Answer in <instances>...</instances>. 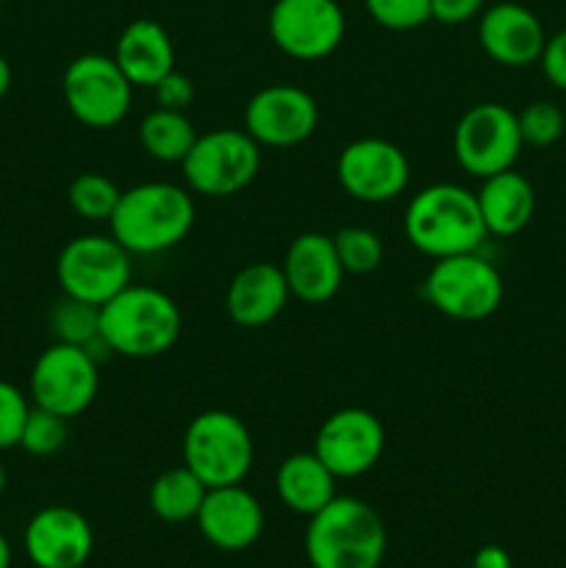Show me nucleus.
<instances>
[{
  "label": "nucleus",
  "mask_w": 566,
  "mask_h": 568,
  "mask_svg": "<svg viewBox=\"0 0 566 568\" xmlns=\"http://www.w3.org/2000/svg\"><path fill=\"white\" fill-rule=\"evenodd\" d=\"M6 483H9V475H6V466H3V460H0V497H3V491H6Z\"/></svg>",
  "instance_id": "obj_39"
},
{
  "label": "nucleus",
  "mask_w": 566,
  "mask_h": 568,
  "mask_svg": "<svg viewBox=\"0 0 566 568\" xmlns=\"http://www.w3.org/2000/svg\"><path fill=\"white\" fill-rule=\"evenodd\" d=\"M486 6V0H431V20L444 26H461L477 17Z\"/></svg>",
  "instance_id": "obj_35"
},
{
  "label": "nucleus",
  "mask_w": 566,
  "mask_h": 568,
  "mask_svg": "<svg viewBox=\"0 0 566 568\" xmlns=\"http://www.w3.org/2000/svg\"><path fill=\"white\" fill-rule=\"evenodd\" d=\"M0 3H3V0H0Z\"/></svg>",
  "instance_id": "obj_40"
},
{
  "label": "nucleus",
  "mask_w": 566,
  "mask_h": 568,
  "mask_svg": "<svg viewBox=\"0 0 566 568\" xmlns=\"http://www.w3.org/2000/svg\"><path fill=\"white\" fill-rule=\"evenodd\" d=\"M364 9L388 31H414L431 20V0H364Z\"/></svg>",
  "instance_id": "obj_31"
},
{
  "label": "nucleus",
  "mask_w": 566,
  "mask_h": 568,
  "mask_svg": "<svg viewBox=\"0 0 566 568\" xmlns=\"http://www.w3.org/2000/svg\"><path fill=\"white\" fill-rule=\"evenodd\" d=\"M477 39H481L483 53L503 67H530L538 64L547 31L536 11H530L522 3H494L486 11H481L477 22Z\"/></svg>",
  "instance_id": "obj_18"
},
{
  "label": "nucleus",
  "mask_w": 566,
  "mask_h": 568,
  "mask_svg": "<svg viewBox=\"0 0 566 568\" xmlns=\"http://www.w3.org/2000/svg\"><path fill=\"white\" fill-rule=\"evenodd\" d=\"M538 64H542L544 78L555 89L566 92V28L553 33V37H547L542 55H538Z\"/></svg>",
  "instance_id": "obj_34"
},
{
  "label": "nucleus",
  "mask_w": 566,
  "mask_h": 568,
  "mask_svg": "<svg viewBox=\"0 0 566 568\" xmlns=\"http://www.w3.org/2000/svg\"><path fill=\"white\" fill-rule=\"evenodd\" d=\"M275 494L292 514L314 516L336 497V477L311 453H294L283 458L275 471Z\"/></svg>",
  "instance_id": "obj_23"
},
{
  "label": "nucleus",
  "mask_w": 566,
  "mask_h": 568,
  "mask_svg": "<svg viewBox=\"0 0 566 568\" xmlns=\"http://www.w3.org/2000/svg\"><path fill=\"white\" fill-rule=\"evenodd\" d=\"M100 388V361L87 347L55 342L44 349L31 369L33 405L64 416H81L94 403Z\"/></svg>",
  "instance_id": "obj_11"
},
{
  "label": "nucleus",
  "mask_w": 566,
  "mask_h": 568,
  "mask_svg": "<svg viewBox=\"0 0 566 568\" xmlns=\"http://www.w3.org/2000/svg\"><path fill=\"white\" fill-rule=\"evenodd\" d=\"M11 566V547L6 541V536L0 532V568H9Z\"/></svg>",
  "instance_id": "obj_38"
},
{
  "label": "nucleus",
  "mask_w": 566,
  "mask_h": 568,
  "mask_svg": "<svg viewBox=\"0 0 566 568\" xmlns=\"http://www.w3.org/2000/svg\"><path fill=\"white\" fill-rule=\"evenodd\" d=\"M525 148H553L566 136V114L549 100H536L516 111Z\"/></svg>",
  "instance_id": "obj_29"
},
{
  "label": "nucleus",
  "mask_w": 566,
  "mask_h": 568,
  "mask_svg": "<svg viewBox=\"0 0 566 568\" xmlns=\"http://www.w3.org/2000/svg\"><path fill=\"white\" fill-rule=\"evenodd\" d=\"M289 300H292V292H289L281 266L272 261H255V264L242 266L228 283L225 311L233 325L255 331L275 322Z\"/></svg>",
  "instance_id": "obj_20"
},
{
  "label": "nucleus",
  "mask_w": 566,
  "mask_h": 568,
  "mask_svg": "<svg viewBox=\"0 0 566 568\" xmlns=\"http://www.w3.org/2000/svg\"><path fill=\"white\" fill-rule=\"evenodd\" d=\"M194 139H198V131L186 111L153 109L139 122V144L150 159L161 164H181L192 150Z\"/></svg>",
  "instance_id": "obj_25"
},
{
  "label": "nucleus",
  "mask_w": 566,
  "mask_h": 568,
  "mask_svg": "<svg viewBox=\"0 0 566 568\" xmlns=\"http://www.w3.org/2000/svg\"><path fill=\"white\" fill-rule=\"evenodd\" d=\"M333 244H336V255L347 275H370L383 264V242L370 227H342L338 233H333Z\"/></svg>",
  "instance_id": "obj_28"
},
{
  "label": "nucleus",
  "mask_w": 566,
  "mask_h": 568,
  "mask_svg": "<svg viewBox=\"0 0 566 568\" xmlns=\"http://www.w3.org/2000/svg\"><path fill=\"white\" fill-rule=\"evenodd\" d=\"M386 449L383 422L366 408H342L327 416L314 438V455L336 480H355L377 466Z\"/></svg>",
  "instance_id": "obj_14"
},
{
  "label": "nucleus",
  "mask_w": 566,
  "mask_h": 568,
  "mask_svg": "<svg viewBox=\"0 0 566 568\" xmlns=\"http://www.w3.org/2000/svg\"><path fill=\"white\" fill-rule=\"evenodd\" d=\"M114 61L133 83V89H153L166 72L175 70V44L161 22L142 17L122 28Z\"/></svg>",
  "instance_id": "obj_21"
},
{
  "label": "nucleus",
  "mask_w": 566,
  "mask_h": 568,
  "mask_svg": "<svg viewBox=\"0 0 566 568\" xmlns=\"http://www.w3.org/2000/svg\"><path fill=\"white\" fill-rule=\"evenodd\" d=\"M472 568H514V560L499 544H486L472 558Z\"/></svg>",
  "instance_id": "obj_36"
},
{
  "label": "nucleus",
  "mask_w": 566,
  "mask_h": 568,
  "mask_svg": "<svg viewBox=\"0 0 566 568\" xmlns=\"http://www.w3.org/2000/svg\"><path fill=\"white\" fill-rule=\"evenodd\" d=\"M183 331L175 300L155 286L128 283L120 294L100 305V338L111 355L159 358L170 353Z\"/></svg>",
  "instance_id": "obj_1"
},
{
  "label": "nucleus",
  "mask_w": 566,
  "mask_h": 568,
  "mask_svg": "<svg viewBox=\"0 0 566 568\" xmlns=\"http://www.w3.org/2000/svg\"><path fill=\"white\" fill-rule=\"evenodd\" d=\"M22 544L37 568H81L92 558L94 532L81 510L48 505L31 516Z\"/></svg>",
  "instance_id": "obj_16"
},
{
  "label": "nucleus",
  "mask_w": 566,
  "mask_h": 568,
  "mask_svg": "<svg viewBox=\"0 0 566 568\" xmlns=\"http://www.w3.org/2000/svg\"><path fill=\"white\" fill-rule=\"evenodd\" d=\"M475 194L488 236H516L536 214V189L514 166L483 178Z\"/></svg>",
  "instance_id": "obj_22"
},
{
  "label": "nucleus",
  "mask_w": 566,
  "mask_h": 568,
  "mask_svg": "<svg viewBox=\"0 0 566 568\" xmlns=\"http://www.w3.org/2000/svg\"><path fill=\"white\" fill-rule=\"evenodd\" d=\"M194 227V197L170 181H144L125 189L109 231L131 255H155L178 247Z\"/></svg>",
  "instance_id": "obj_2"
},
{
  "label": "nucleus",
  "mask_w": 566,
  "mask_h": 568,
  "mask_svg": "<svg viewBox=\"0 0 566 568\" xmlns=\"http://www.w3.org/2000/svg\"><path fill=\"white\" fill-rule=\"evenodd\" d=\"M289 292L305 305H325L342 288L344 266L336 255L333 236L320 231H305L292 239L286 258L281 264Z\"/></svg>",
  "instance_id": "obj_19"
},
{
  "label": "nucleus",
  "mask_w": 566,
  "mask_h": 568,
  "mask_svg": "<svg viewBox=\"0 0 566 568\" xmlns=\"http://www.w3.org/2000/svg\"><path fill=\"white\" fill-rule=\"evenodd\" d=\"M67 442V419L64 416L44 410L39 405H31L26 427H22L20 447L33 458H50L59 453Z\"/></svg>",
  "instance_id": "obj_30"
},
{
  "label": "nucleus",
  "mask_w": 566,
  "mask_h": 568,
  "mask_svg": "<svg viewBox=\"0 0 566 568\" xmlns=\"http://www.w3.org/2000/svg\"><path fill=\"white\" fill-rule=\"evenodd\" d=\"M316 125H320V105L294 83H270L244 105V131L261 148H297L314 136Z\"/></svg>",
  "instance_id": "obj_15"
},
{
  "label": "nucleus",
  "mask_w": 566,
  "mask_h": 568,
  "mask_svg": "<svg viewBox=\"0 0 566 568\" xmlns=\"http://www.w3.org/2000/svg\"><path fill=\"white\" fill-rule=\"evenodd\" d=\"M266 26L272 44L297 61L327 59L347 31L336 0H275Z\"/></svg>",
  "instance_id": "obj_13"
},
{
  "label": "nucleus",
  "mask_w": 566,
  "mask_h": 568,
  "mask_svg": "<svg viewBox=\"0 0 566 568\" xmlns=\"http://www.w3.org/2000/svg\"><path fill=\"white\" fill-rule=\"evenodd\" d=\"M522 133L516 111L503 103H477L461 114L453 131V153L461 170L475 178L511 170L519 159Z\"/></svg>",
  "instance_id": "obj_10"
},
{
  "label": "nucleus",
  "mask_w": 566,
  "mask_h": 568,
  "mask_svg": "<svg viewBox=\"0 0 566 568\" xmlns=\"http://www.w3.org/2000/svg\"><path fill=\"white\" fill-rule=\"evenodd\" d=\"M336 181L358 203H392L408 189L411 161L388 139L364 136L344 144L336 159Z\"/></svg>",
  "instance_id": "obj_12"
},
{
  "label": "nucleus",
  "mask_w": 566,
  "mask_h": 568,
  "mask_svg": "<svg viewBox=\"0 0 566 568\" xmlns=\"http://www.w3.org/2000/svg\"><path fill=\"white\" fill-rule=\"evenodd\" d=\"M183 466L192 469L205 488L239 486L253 469L255 444L247 425L231 410H203L183 433Z\"/></svg>",
  "instance_id": "obj_5"
},
{
  "label": "nucleus",
  "mask_w": 566,
  "mask_h": 568,
  "mask_svg": "<svg viewBox=\"0 0 566 568\" xmlns=\"http://www.w3.org/2000/svg\"><path fill=\"white\" fill-rule=\"evenodd\" d=\"M403 231L411 247L433 261L475 253L488 236L477 194L458 183H431L420 189L405 209Z\"/></svg>",
  "instance_id": "obj_3"
},
{
  "label": "nucleus",
  "mask_w": 566,
  "mask_h": 568,
  "mask_svg": "<svg viewBox=\"0 0 566 568\" xmlns=\"http://www.w3.org/2000/svg\"><path fill=\"white\" fill-rule=\"evenodd\" d=\"M50 327L55 333V342L89 347L94 338H100V305L64 297L55 303L50 314Z\"/></svg>",
  "instance_id": "obj_27"
},
{
  "label": "nucleus",
  "mask_w": 566,
  "mask_h": 568,
  "mask_svg": "<svg viewBox=\"0 0 566 568\" xmlns=\"http://www.w3.org/2000/svg\"><path fill=\"white\" fill-rule=\"evenodd\" d=\"M198 530L220 552H244L264 532V508L247 488H209L198 514Z\"/></svg>",
  "instance_id": "obj_17"
},
{
  "label": "nucleus",
  "mask_w": 566,
  "mask_h": 568,
  "mask_svg": "<svg viewBox=\"0 0 566 568\" xmlns=\"http://www.w3.org/2000/svg\"><path fill=\"white\" fill-rule=\"evenodd\" d=\"M131 253L105 233L70 239L55 258V281L64 297L105 305L131 283Z\"/></svg>",
  "instance_id": "obj_8"
},
{
  "label": "nucleus",
  "mask_w": 566,
  "mask_h": 568,
  "mask_svg": "<svg viewBox=\"0 0 566 568\" xmlns=\"http://www.w3.org/2000/svg\"><path fill=\"white\" fill-rule=\"evenodd\" d=\"M120 197L122 189L103 172H81L67 189V203L87 222H109Z\"/></svg>",
  "instance_id": "obj_26"
},
{
  "label": "nucleus",
  "mask_w": 566,
  "mask_h": 568,
  "mask_svg": "<svg viewBox=\"0 0 566 568\" xmlns=\"http://www.w3.org/2000/svg\"><path fill=\"white\" fill-rule=\"evenodd\" d=\"M31 403L14 383L0 381V449L20 447L22 427H26Z\"/></svg>",
  "instance_id": "obj_32"
},
{
  "label": "nucleus",
  "mask_w": 566,
  "mask_h": 568,
  "mask_svg": "<svg viewBox=\"0 0 566 568\" xmlns=\"http://www.w3.org/2000/svg\"><path fill=\"white\" fill-rule=\"evenodd\" d=\"M153 92H155V103H159V109L186 111L194 100V83L186 72L172 70L155 83Z\"/></svg>",
  "instance_id": "obj_33"
},
{
  "label": "nucleus",
  "mask_w": 566,
  "mask_h": 568,
  "mask_svg": "<svg viewBox=\"0 0 566 568\" xmlns=\"http://www.w3.org/2000/svg\"><path fill=\"white\" fill-rule=\"evenodd\" d=\"M311 568H381L386 558V525L370 503L333 497L305 527Z\"/></svg>",
  "instance_id": "obj_4"
},
{
  "label": "nucleus",
  "mask_w": 566,
  "mask_h": 568,
  "mask_svg": "<svg viewBox=\"0 0 566 568\" xmlns=\"http://www.w3.org/2000/svg\"><path fill=\"white\" fill-rule=\"evenodd\" d=\"M183 181L200 197H233L255 181L261 170V144L239 128L198 133L181 161Z\"/></svg>",
  "instance_id": "obj_6"
},
{
  "label": "nucleus",
  "mask_w": 566,
  "mask_h": 568,
  "mask_svg": "<svg viewBox=\"0 0 566 568\" xmlns=\"http://www.w3.org/2000/svg\"><path fill=\"white\" fill-rule=\"evenodd\" d=\"M425 297L447 320L483 322L503 305L505 283L497 266L475 250L438 258L425 277Z\"/></svg>",
  "instance_id": "obj_7"
},
{
  "label": "nucleus",
  "mask_w": 566,
  "mask_h": 568,
  "mask_svg": "<svg viewBox=\"0 0 566 568\" xmlns=\"http://www.w3.org/2000/svg\"><path fill=\"white\" fill-rule=\"evenodd\" d=\"M205 494H209L205 483L181 464L155 477L148 503L150 510L166 525H186V521L198 519Z\"/></svg>",
  "instance_id": "obj_24"
},
{
  "label": "nucleus",
  "mask_w": 566,
  "mask_h": 568,
  "mask_svg": "<svg viewBox=\"0 0 566 568\" xmlns=\"http://www.w3.org/2000/svg\"><path fill=\"white\" fill-rule=\"evenodd\" d=\"M11 89V67L6 61V55H0V100L6 98V92Z\"/></svg>",
  "instance_id": "obj_37"
},
{
  "label": "nucleus",
  "mask_w": 566,
  "mask_h": 568,
  "mask_svg": "<svg viewBox=\"0 0 566 568\" xmlns=\"http://www.w3.org/2000/svg\"><path fill=\"white\" fill-rule=\"evenodd\" d=\"M61 94L81 125L94 131H109L120 125L131 111L133 83L105 53H83L67 64L61 75Z\"/></svg>",
  "instance_id": "obj_9"
}]
</instances>
